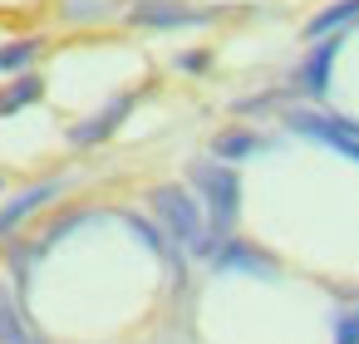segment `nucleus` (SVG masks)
I'll use <instances>...</instances> for the list:
<instances>
[{
    "mask_svg": "<svg viewBox=\"0 0 359 344\" xmlns=\"http://www.w3.org/2000/svg\"><path fill=\"white\" fill-rule=\"evenodd\" d=\"M285 123H290L295 133H305V138H320V143H325V148H334L339 158L359 163V123H354V118H330V113L295 109Z\"/></svg>",
    "mask_w": 359,
    "mask_h": 344,
    "instance_id": "nucleus-3",
    "label": "nucleus"
},
{
    "mask_svg": "<svg viewBox=\"0 0 359 344\" xmlns=\"http://www.w3.org/2000/svg\"><path fill=\"white\" fill-rule=\"evenodd\" d=\"M153 212H158V221L172 231V241L177 246H192L197 256H212V231H207V216H202V202L182 187V182H163V187H153Z\"/></svg>",
    "mask_w": 359,
    "mask_h": 344,
    "instance_id": "nucleus-2",
    "label": "nucleus"
},
{
    "mask_svg": "<svg viewBox=\"0 0 359 344\" xmlns=\"http://www.w3.org/2000/svg\"><path fill=\"white\" fill-rule=\"evenodd\" d=\"M123 226H128V231H133V236H138V241H143L148 251L168 256V241H163V231H158V226H148V221H143L138 212H123Z\"/></svg>",
    "mask_w": 359,
    "mask_h": 344,
    "instance_id": "nucleus-14",
    "label": "nucleus"
},
{
    "mask_svg": "<svg viewBox=\"0 0 359 344\" xmlns=\"http://www.w3.org/2000/svg\"><path fill=\"white\" fill-rule=\"evenodd\" d=\"M339 45H344V35H325V40L310 45V55H305V64H300V89H305V94H315V99L330 94V69H334Z\"/></svg>",
    "mask_w": 359,
    "mask_h": 344,
    "instance_id": "nucleus-7",
    "label": "nucleus"
},
{
    "mask_svg": "<svg viewBox=\"0 0 359 344\" xmlns=\"http://www.w3.org/2000/svg\"><path fill=\"white\" fill-rule=\"evenodd\" d=\"M202 64H207V55H182L177 60V69H202Z\"/></svg>",
    "mask_w": 359,
    "mask_h": 344,
    "instance_id": "nucleus-17",
    "label": "nucleus"
},
{
    "mask_svg": "<svg viewBox=\"0 0 359 344\" xmlns=\"http://www.w3.org/2000/svg\"><path fill=\"white\" fill-rule=\"evenodd\" d=\"M65 192V177H45V182H35V187H25V192H15L6 207H0V236H11L25 216H35L45 202H55Z\"/></svg>",
    "mask_w": 359,
    "mask_h": 344,
    "instance_id": "nucleus-5",
    "label": "nucleus"
},
{
    "mask_svg": "<svg viewBox=\"0 0 359 344\" xmlns=\"http://www.w3.org/2000/svg\"><path fill=\"white\" fill-rule=\"evenodd\" d=\"M65 15H69V20H94V15H104V6H99V0H69Z\"/></svg>",
    "mask_w": 359,
    "mask_h": 344,
    "instance_id": "nucleus-16",
    "label": "nucleus"
},
{
    "mask_svg": "<svg viewBox=\"0 0 359 344\" xmlns=\"http://www.w3.org/2000/svg\"><path fill=\"white\" fill-rule=\"evenodd\" d=\"M192 187L202 192L207 202V216H212V256H217V241L236 226L241 216V177L231 163H192Z\"/></svg>",
    "mask_w": 359,
    "mask_h": 344,
    "instance_id": "nucleus-1",
    "label": "nucleus"
},
{
    "mask_svg": "<svg viewBox=\"0 0 359 344\" xmlns=\"http://www.w3.org/2000/svg\"><path fill=\"white\" fill-rule=\"evenodd\" d=\"M40 50H45V40H40V35H25V40H11L6 50H0V74H20V69H30Z\"/></svg>",
    "mask_w": 359,
    "mask_h": 344,
    "instance_id": "nucleus-12",
    "label": "nucleus"
},
{
    "mask_svg": "<svg viewBox=\"0 0 359 344\" xmlns=\"http://www.w3.org/2000/svg\"><path fill=\"white\" fill-rule=\"evenodd\" d=\"M217 11H202V6H182V0H143V6L128 11L133 25H148V30H182V25H207Z\"/></svg>",
    "mask_w": 359,
    "mask_h": 344,
    "instance_id": "nucleus-4",
    "label": "nucleus"
},
{
    "mask_svg": "<svg viewBox=\"0 0 359 344\" xmlns=\"http://www.w3.org/2000/svg\"><path fill=\"white\" fill-rule=\"evenodd\" d=\"M261 148H266V138L251 133V128H226V133H217V143H212L217 163H246V158H256Z\"/></svg>",
    "mask_w": 359,
    "mask_h": 344,
    "instance_id": "nucleus-9",
    "label": "nucleus"
},
{
    "mask_svg": "<svg viewBox=\"0 0 359 344\" xmlns=\"http://www.w3.org/2000/svg\"><path fill=\"white\" fill-rule=\"evenodd\" d=\"M40 99H45V79L40 74H20L11 89H0V118H11V113H20V109H30Z\"/></svg>",
    "mask_w": 359,
    "mask_h": 344,
    "instance_id": "nucleus-10",
    "label": "nucleus"
},
{
    "mask_svg": "<svg viewBox=\"0 0 359 344\" xmlns=\"http://www.w3.org/2000/svg\"><path fill=\"white\" fill-rule=\"evenodd\" d=\"M334 344H359V310L334 319Z\"/></svg>",
    "mask_w": 359,
    "mask_h": 344,
    "instance_id": "nucleus-15",
    "label": "nucleus"
},
{
    "mask_svg": "<svg viewBox=\"0 0 359 344\" xmlns=\"http://www.w3.org/2000/svg\"><path fill=\"white\" fill-rule=\"evenodd\" d=\"M349 20H359V0H334L330 11H320L310 25H305V35H315V40H325V35H334V30H344Z\"/></svg>",
    "mask_w": 359,
    "mask_h": 344,
    "instance_id": "nucleus-11",
    "label": "nucleus"
},
{
    "mask_svg": "<svg viewBox=\"0 0 359 344\" xmlns=\"http://www.w3.org/2000/svg\"><path fill=\"white\" fill-rule=\"evenodd\" d=\"M133 113V94H118L109 109H99L94 118H84V123H74L69 128V143L74 148H94V143H104V138H114L118 133V123Z\"/></svg>",
    "mask_w": 359,
    "mask_h": 344,
    "instance_id": "nucleus-6",
    "label": "nucleus"
},
{
    "mask_svg": "<svg viewBox=\"0 0 359 344\" xmlns=\"http://www.w3.org/2000/svg\"><path fill=\"white\" fill-rule=\"evenodd\" d=\"M0 344H30L25 319H20V310L11 305V295H6V290H0Z\"/></svg>",
    "mask_w": 359,
    "mask_h": 344,
    "instance_id": "nucleus-13",
    "label": "nucleus"
},
{
    "mask_svg": "<svg viewBox=\"0 0 359 344\" xmlns=\"http://www.w3.org/2000/svg\"><path fill=\"white\" fill-rule=\"evenodd\" d=\"M212 266H217V270H246V275H256V280H271V275H276V261H271L266 251L246 246V241H222V251L212 256Z\"/></svg>",
    "mask_w": 359,
    "mask_h": 344,
    "instance_id": "nucleus-8",
    "label": "nucleus"
}]
</instances>
